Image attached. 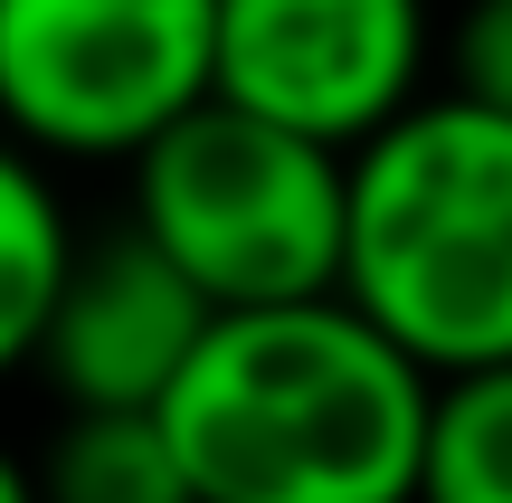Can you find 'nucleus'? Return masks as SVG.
Segmentation results:
<instances>
[{"mask_svg": "<svg viewBox=\"0 0 512 503\" xmlns=\"http://www.w3.org/2000/svg\"><path fill=\"white\" fill-rule=\"evenodd\" d=\"M67 247H76V209L57 190V162H38L0 133V380L29 371L48 295L67 276Z\"/></svg>", "mask_w": 512, "mask_h": 503, "instance_id": "0eeeda50", "label": "nucleus"}, {"mask_svg": "<svg viewBox=\"0 0 512 503\" xmlns=\"http://www.w3.org/2000/svg\"><path fill=\"white\" fill-rule=\"evenodd\" d=\"M29 485L38 503H190L152 409H67L29 456Z\"/></svg>", "mask_w": 512, "mask_h": 503, "instance_id": "6e6552de", "label": "nucleus"}, {"mask_svg": "<svg viewBox=\"0 0 512 503\" xmlns=\"http://www.w3.org/2000/svg\"><path fill=\"white\" fill-rule=\"evenodd\" d=\"M437 76L465 105L512 114V0H456V19H437Z\"/></svg>", "mask_w": 512, "mask_h": 503, "instance_id": "9d476101", "label": "nucleus"}, {"mask_svg": "<svg viewBox=\"0 0 512 503\" xmlns=\"http://www.w3.org/2000/svg\"><path fill=\"white\" fill-rule=\"evenodd\" d=\"M408 503H512V361L427 390L418 485Z\"/></svg>", "mask_w": 512, "mask_h": 503, "instance_id": "1a4fd4ad", "label": "nucleus"}, {"mask_svg": "<svg viewBox=\"0 0 512 503\" xmlns=\"http://www.w3.org/2000/svg\"><path fill=\"white\" fill-rule=\"evenodd\" d=\"M437 380L342 295L228 304L152 399L190 503H408Z\"/></svg>", "mask_w": 512, "mask_h": 503, "instance_id": "f257e3e1", "label": "nucleus"}, {"mask_svg": "<svg viewBox=\"0 0 512 503\" xmlns=\"http://www.w3.org/2000/svg\"><path fill=\"white\" fill-rule=\"evenodd\" d=\"M332 295L427 380L512 361V114L427 86L342 152Z\"/></svg>", "mask_w": 512, "mask_h": 503, "instance_id": "f03ea898", "label": "nucleus"}, {"mask_svg": "<svg viewBox=\"0 0 512 503\" xmlns=\"http://www.w3.org/2000/svg\"><path fill=\"white\" fill-rule=\"evenodd\" d=\"M209 95V0H0V133L38 162H133Z\"/></svg>", "mask_w": 512, "mask_h": 503, "instance_id": "20e7f679", "label": "nucleus"}, {"mask_svg": "<svg viewBox=\"0 0 512 503\" xmlns=\"http://www.w3.org/2000/svg\"><path fill=\"white\" fill-rule=\"evenodd\" d=\"M437 86V0H209V95L351 152Z\"/></svg>", "mask_w": 512, "mask_h": 503, "instance_id": "39448f33", "label": "nucleus"}, {"mask_svg": "<svg viewBox=\"0 0 512 503\" xmlns=\"http://www.w3.org/2000/svg\"><path fill=\"white\" fill-rule=\"evenodd\" d=\"M0 503H38V485H29V456H19V447H0Z\"/></svg>", "mask_w": 512, "mask_h": 503, "instance_id": "9b49d317", "label": "nucleus"}, {"mask_svg": "<svg viewBox=\"0 0 512 503\" xmlns=\"http://www.w3.org/2000/svg\"><path fill=\"white\" fill-rule=\"evenodd\" d=\"M200 333H209L200 285L143 228H105V238L67 247L29 371L57 390V409H152Z\"/></svg>", "mask_w": 512, "mask_h": 503, "instance_id": "423d86ee", "label": "nucleus"}, {"mask_svg": "<svg viewBox=\"0 0 512 503\" xmlns=\"http://www.w3.org/2000/svg\"><path fill=\"white\" fill-rule=\"evenodd\" d=\"M124 228H143L171 266L228 304L332 295L342 266V152L200 95L124 162Z\"/></svg>", "mask_w": 512, "mask_h": 503, "instance_id": "7ed1b4c3", "label": "nucleus"}]
</instances>
